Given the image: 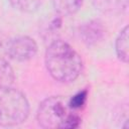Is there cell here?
Listing matches in <instances>:
<instances>
[{
    "label": "cell",
    "instance_id": "11",
    "mask_svg": "<svg viewBox=\"0 0 129 129\" xmlns=\"http://www.w3.org/2000/svg\"><path fill=\"white\" fill-rule=\"evenodd\" d=\"M87 99H88V90L84 89L78 92L77 94H75L74 96H72V98L69 99L68 101H69V105L73 110L79 111L82 108H84V106L87 103Z\"/></svg>",
    "mask_w": 129,
    "mask_h": 129
},
{
    "label": "cell",
    "instance_id": "2",
    "mask_svg": "<svg viewBox=\"0 0 129 129\" xmlns=\"http://www.w3.org/2000/svg\"><path fill=\"white\" fill-rule=\"evenodd\" d=\"M36 119L44 129H74L81 125V117L69 105V101L60 96L44 99L38 106Z\"/></svg>",
    "mask_w": 129,
    "mask_h": 129
},
{
    "label": "cell",
    "instance_id": "1",
    "mask_svg": "<svg viewBox=\"0 0 129 129\" xmlns=\"http://www.w3.org/2000/svg\"><path fill=\"white\" fill-rule=\"evenodd\" d=\"M44 62L50 77L64 84L77 80L83 70L81 55L61 39H55L49 43L45 50Z\"/></svg>",
    "mask_w": 129,
    "mask_h": 129
},
{
    "label": "cell",
    "instance_id": "9",
    "mask_svg": "<svg viewBox=\"0 0 129 129\" xmlns=\"http://www.w3.org/2000/svg\"><path fill=\"white\" fill-rule=\"evenodd\" d=\"M128 26L126 25L118 34L116 41H115V50L118 58L123 61L127 62L128 61Z\"/></svg>",
    "mask_w": 129,
    "mask_h": 129
},
{
    "label": "cell",
    "instance_id": "10",
    "mask_svg": "<svg viewBox=\"0 0 129 129\" xmlns=\"http://www.w3.org/2000/svg\"><path fill=\"white\" fill-rule=\"evenodd\" d=\"M10 4L17 10L32 13L37 11L43 3V0H9Z\"/></svg>",
    "mask_w": 129,
    "mask_h": 129
},
{
    "label": "cell",
    "instance_id": "7",
    "mask_svg": "<svg viewBox=\"0 0 129 129\" xmlns=\"http://www.w3.org/2000/svg\"><path fill=\"white\" fill-rule=\"evenodd\" d=\"M93 5L103 13L118 14L128 7V0H91Z\"/></svg>",
    "mask_w": 129,
    "mask_h": 129
},
{
    "label": "cell",
    "instance_id": "3",
    "mask_svg": "<svg viewBox=\"0 0 129 129\" xmlns=\"http://www.w3.org/2000/svg\"><path fill=\"white\" fill-rule=\"evenodd\" d=\"M29 102L17 89L0 87V126L11 127L23 123L29 115Z\"/></svg>",
    "mask_w": 129,
    "mask_h": 129
},
{
    "label": "cell",
    "instance_id": "6",
    "mask_svg": "<svg viewBox=\"0 0 129 129\" xmlns=\"http://www.w3.org/2000/svg\"><path fill=\"white\" fill-rule=\"evenodd\" d=\"M5 44L0 37V87L11 86L14 81V73L7 60Z\"/></svg>",
    "mask_w": 129,
    "mask_h": 129
},
{
    "label": "cell",
    "instance_id": "8",
    "mask_svg": "<svg viewBox=\"0 0 129 129\" xmlns=\"http://www.w3.org/2000/svg\"><path fill=\"white\" fill-rule=\"evenodd\" d=\"M51 3L57 14L69 16L77 13L81 9L84 0H51Z\"/></svg>",
    "mask_w": 129,
    "mask_h": 129
},
{
    "label": "cell",
    "instance_id": "4",
    "mask_svg": "<svg viewBox=\"0 0 129 129\" xmlns=\"http://www.w3.org/2000/svg\"><path fill=\"white\" fill-rule=\"evenodd\" d=\"M38 50L37 43L27 35H18L9 39L5 44L7 57L15 61L23 62L33 58Z\"/></svg>",
    "mask_w": 129,
    "mask_h": 129
},
{
    "label": "cell",
    "instance_id": "5",
    "mask_svg": "<svg viewBox=\"0 0 129 129\" xmlns=\"http://www.w3.org/2000/svg\"><path fill=\"white\" fill-rule=\"evenodd\" d=\"M105 27L100 20H90L80 27V36L87 45H95L103 39Z\"/></svg>",
    "mask_w": 129,
    "mask_h": 129
}]
</instances>
